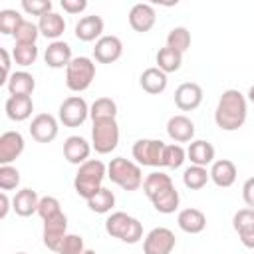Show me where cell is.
<instances>
[{"label":"cell","instance_id":"obj_41","mask_svg":"<svg viewBox=\"0 0 254 254\" xmlns=\"http://www.w3.org/2000/svg\"><path fill=\"white\" fill-rule=\"evenodd\" d=\"M38 214H40L42 220H50V218L62 214L60 200L56 196H42L40 198V204H38Z\"/></svg>","mask_w":254,"mask_h":254},{"label":"cell","instance_id":"obj_50","mask_svg":"<svg viewBox=\"0 0 254 254\" xmlns=\"http://www.w3.org/2000/svg\"><path fill=\"white\" fill-rule=\"evenodd\" d=\"M16 254H26V252H16Z\"/></svg>","mask_w":254,"mask_h":254},{"label":"cell","instance_id":"obj_46","mask_svg":"<svg viewBox=\"0 0 254 254\" xmlns=\"http://www.w3.org/2000/svg\"><path fill=\"white\" fill-rule=\"evenodd\" d=\"M242 198L248 208H254V177L246 179V183L242 185Z\"/></svg>","mask_w":254,"mask_h":254},{"label":"cell","instance_id":"obj_18","mask_svg":"<svg viewBox=\"0 0 254 254\" xmlns=\"http://www.w3.org/2000/svg\"><path fill=\"white\" fill-rule=\"evenodd\" d=\"M89 153H91V145L79 135H69L64 141V157L71 165H77V167L83 165L89 159Z\"/></svg>","mask_w":254,"mask_h":254},{"label":"cell","instance_id":"obj_44","mask_svg":"<svg viewBox=\"0 0 254 254\" xmlns=\"http://www.w3.org/2000/svg\"><path fill=\"white\" fill-rule=\"evenodd\" d=\"M60 6L67 12V14H79L87 8V2L85 0H62Z\"/></svg>","mask_w":254,"mask_h":254},{"label":"cell","instance_id":"obj_49","mask_svg":"<svg viewBox=\"0 0 254 254\" xmlns=\"http://www.w3.org/2000/svg\"><path fill=\"white\" fill-rule=\"evenodd\" d=\"M81 254H97V252H95V250H89V248H85Z\"/></svg>","mask_w":254,"mask_h":254},{"label":"cell","instance_id":"obj_12","mask_svg":"<svg viewBox=\"0 0 254 254\" xmlns=\"http://www.w3.org/2000/svg\"><path fill=\"white\" fill-rule=\"evenodd\" d=\"M24 137L20 131H4L0 135V165H10L24 153Z\"/></svg>","mask_w":254,"mask_h":254},{"label":"cell","instance_id":"obj_10","mask_svg":"<svg viewBox=\"0 0 254 254\" xmlns=\"http://www.w3.org/2000/svg\"><path fill=\"white\" fill-rule=\"evenodd\" d=\"M67 234V216L62 212L50 220H44V230H42V238H44V246L52 252H58L62 240Z\"/></svg>","mask_w":254,"mask_h":254},{"label":"cell","instance_id":"obj_1","mask_svg":"<svg viewBox=\"0 0 254 254\" xmlns=\"http://www.w3.org/2000/svg\"><path fill=\"white\" fill-rule=\"evenodd\" d=\"M248 115L246 97L238 89H226L222 91L216 109H214V121L222 131H236L244 125Z\"/></svg>","mask_w":254,"mask_h":254},{"label":"cell","instance_id":"obj_38","mask_svg":"<svg viewBox=\"0 0 254 254\" xmlns=\"http://www.w3.org/2000/svg\"><path fill=\"white\" fill-rule=\"evenodd\" d=\"M187 161V151L175 143V145H167L165 147V155H163V167L167 169H179L183 167V163Z\"/></svg>","mask_w":254,"mask_h":254},{"label":"cell","instance_id":"obj_34","mask_svg":"<svg viewBox=\"0 0 254 254\" xmlns=\"http://www.w3.org/2000/svg\"><path fill=\"white\" fill-rule=\"evenodd\" d=\"M87 206H89V210H93V212H97V214H107V212L115 206V194H113L109 189L101 187V189L87 200Z\"/></svg>","mask_w":254,"mask_h":254},{"label":"cell","instance_id":"obj_16","mask_svg":"<svg viewBox=\"0 0 254 254\" xmlns=\"http://www.w3.org/2000/svg\"><path fill=\"white\" fill-rule=\"evenodd\" d=\"M71 60H73L71 48H69V44L64 42V40L50 42L48 48H46V52H44V62H46V65L52 67V69L67 67Z\"/></svg>","mask_w":254,"mask_h":254},{"label":"cell","instance_id":"obj_35","mask_svg":"<svg viewBox=\"0 0 254 254\" xmlns=\"http://www.w3.org/2000/svg\"><path fill=\"white\" fill-rule=\"evenodd\" d=\"M167 46L177 50L179 54H185L190 48V32L185 26H177L167 34Z\"/></svg>","mask_w":254,"mask_h":254},{"label":"cell","instance_id":"obj_2","mask_svg":"<svg viewBox=\"0 0 254 254\" xmlns=\"http://www.w3.org/2000/svg\"><path fill=\"white\" fill-rule=\"evenodd\" d=\"M105 177H107V167L99 159H87L83 165H79V169L75 173L73 189L81 198L89 200L103 187Z\"/></svg>","mask_w":254,"mask_h":254},{"label":"cell","instance_id":"obj_43","mask_svg":"<svg viewBox=\"0 0 254 254\" xmlns=\"http://www.w3.org/2000/svg\"><path fill=\"white\" fill-rule=\"evenodd\" d=\"M22 10L30 16H38L42 18L44 14L52 12V2L50 0H22Z\"/></svg>","mask_w":254,"mask_h":254},{"label":"cell","instance_id":"obj_19","mask_svg":"<svg viewBox=\"0 0 254 254\" xmlns=\"http://www.w3.org/2000/svg\"><path fill=\"white\" fill-rule=\"evenodd\" d=\"M103 18L101 16H83L75 24V38L81 42H97L103 36Z\"/></svg>","mask_w":254,"mask_h":254},{"label":"cell","instance_id":"obj_33","mask_svg":"<svg viewBox=\"0 0 254 254\" xmlns=\"http://www.w3.org/2000/svg\"><path fill=\"white\" fill-rule=\"evenodd\" d=\"M208 179H210V173L206 171V167H198V165H190V167H187L185 173H183V183H185V187L190 189V190L202 189V187L208 183Z\"/></svg>","mask_w":254,"mask_h":254},{"label":"cell","instance_id":"obj_45","mask_svg":"<svg viewBox=\"0 0 254 254\" xmlns=\"http://www.w3.org/2000/svg\"><path fill=\"white\" fill-rule=\"evenodd\" d=\"M0 56H2V79H0V85H6L8 79H10V65H12V60H10V52L6 48L0 50Z\"/></svg>","mask_w":254,"mask_h":254},{"label":"cell","instance_id":"obj_40","mask_svg":"<svg viewBox=\"0 0 254 254\" xmlns=\"http://www.w3.org/2000/svg\"><path fill=\"white\" fill-rule=\"evenodd\" d=\"M20 185V171L12 165H0V189L12 190Z\"/></svg>","mask_w":254,"mask_h":254},{"label":"cell","instance_id":"obj_47","mask_svg":"<svg viewBox=\"0 0 254 254\" xmlns=\"http://www.w3.org/2000/svg\"><path fill=\"white\" fill-rule=\"evenodd\" d=\"M8 210H10V198H8L6 192H2L0 194V218H6Z\"/></svg>","mask_w":254,"mask_h":254},{"label":"cell","instance_id":"obj_37","mask_svg":"<svg viewBox=\"0 0 254 254\" xmlns=\"http://www.w3.org/2000/svg\"><path fill=\"white\" fill-rule=\"evenodd\" d=\"M24 20H26V18H24L18 10H10V8L0 10V32L14 36V32L18 30V26H20Z\"/></svg>","mask_w":254,"mask_h":254},{"label":"cell","instance_id":"obj_5","mask_svg":"<svg viewBox=\"0 0 254 254\" xmlns=\"http://www.w3.org/2000/svg\"><path fill=\"white\" fill-rule=\"evenodd\" d=\"M93 77H95V64L91 58L77 56L65 67V85L69 91H75V93L85 91L91 85Z\"/></svg>","mask_w":254,"mask_h":254},{"label":"cell","instance_id":"obj_14","mask_svg":"<svg viewBox=\"0 0 254 254\" xmlns=\"http://www.w3.org/2000/svg\"><path fill=\"white\" fill-rule=\"evenodd\" d=\"M202 103V87L194 81H185L175 89V105L181 111H192Z\"/></svg>","mask_w":254,"mask_h":254},{"label":"cell","instance_id":"obj_25","mask_svg":"<svg viewBox=\"0 0 254 254\" xmlns=\"http://www.w3.org/2000/svg\"><path fill=\"white\" fill-rule=\"evenodd\" d=\"M38 204L40 196L34 189H22L12 198V208L18 216H32L34 212H38Z\"/></svg>","mask_w":254,"mask_h":254},{"label":"cell","instance_id":"obj_36","mask_svg":"<svg viewBox=\"0 0 254 254\" xmlns=\"http://www.w3.org/2000/svg\"><path fill=\"white\" fill-rule=\"evenodd\" d=\"M12 58L18 65L28 67V65L36 64V60H38V46L36 44H16L12 50Z\"/></svg>","mask_w":254,"mask_h":254},{"label":"cell","instance_id":"obj_26","mask_svg":"<svg viewBox=\"0 0 254 254\" xmlns=\"http://www.w3.org/2000/svg\"><path fill=\"white\" fill-rule=\"evenodd\" d=\"M167 83H169L167 73L161 71L157 65H155V67H147V69L141 73V77H139V85L143 87V91H147V93H151V95L163 93V91L167 89Z\"/></svg>","mask_w":254,"mask_h":254},{"label":"cell","instance_id":"obj_21","mask_svg":"<svg viewBox=\"0 0 254 254\" xmlns=\"http://www.w3.org/2000/svg\"><path fill=\"white\" fill-rule=\"evenodd\" d=\"M208 173H210V181L216 187H220V189L232 187L234 181H236V175H238L236 165L230 159H218V161H214Z\"/></svg>","mask_w":254,"mask_h":254},{"label":"cell","instance_id":"obj_48","mask_svg":"<svg viewBox=\"0 0 254 254\" xmlns=\"http://www.w3.org/2000/svg\"><path fill=\"white\" fill-rule=\"evenodd\" d=\"M248 101L254 103V85H250V89H248Z\"/></svg>","mask_w":254,"mask_h":254},{"label":"cell","instance_id":"obj_23","mask_svg":"<svg viewBox=\"0 0 254 254\" xmlns=\"http://www.w3.org/2000/svg\"><path fill=\"white\" fill-rule=\"evenodd\" d=\"M179 228L187 234H198L206 228V216L198 208H183L177 216Z\"/></svg>","mask_w":254,"mask_h":254},{"label":"cell","instance_id":"obj_3","mask_svg":"<svg viewBox=\"0 0 254 254\" xmlns=\"http://www.w3.org/2000/svg\"><path fill=\"white\" fill-rule=\"evenodd\" d=\"M107 177L111 179V183H115L123 190H137L143 187V181H145L141 173V165L125 157L111 159V163L107 165Z\"/></svg>","mask_w":254,"mask_h":254},{"label":"cell","instance_id":"obj_9","mask_svg":"<svg viewBox=\"0 0 254 254\" xmlns=\"http://www.w3.org/2000/svg\"><path fill=\"white\" fill-rule=\"evenodd\" d=\"M177 238L171 228L157 226L143 240V254H171L175 250Z\"/></svg>","mask_w":254,"mask_h":254},{"label":"cell","instance_id":"obj_27","mask_svg":"<svg viewBox=\"0 0 254 254\" xmlns=\"http://www.w3.org/2000/svg\"><path fill=\"white\" fill-rule=\"evenodd\" d=\"M38 28L40 34L52 42H56L64 32H65V20L64 16H60L58 12H48L38 20Z\"/></svg>","mask_w":254,"mask_h":254},{"label":"cell","instance_id":"obj_6","mask_svg":"<svg viewBox=\"0 0 254 254\" xmlns=\"http://www.w3.org/2000/svg\"><path fill=\"white\" fill-rule=\"evenodd\" d=\"M119 145V125L115 119L93 121L91 127V147L99 155H107L115 151Z\"/></svg>","mask_w":254,"mask_h":254},{"label":"cell","instance_id":"obj_11","mask_svg":"<svg viewBox=\"0 0 254 254\" xmlns=\"http://www.w3.org/2000/svg\"><path fill=\"white\" fill-rule=\"evenodd\" d=\"M58 119L50 113H38L30 123V135L38 143H52L58 137Z\"/></svg>","mask_w":254,"mask_h":254},{"label":"cell","instance_id":"obj_17","mask_svg":"<svg viewBox=\"0 0 254 254\" xmlns=\"http://www.w3.org/2000/svg\"><path fill=\"white\" fill-rule=\"evenodd\" d=\"M155 22H157V12L151 4L139 2L129 10V26L139 34L149 32L155 26Z\"/></svg>","mask_w":254,"mask_h":254},{"label":"cell","instance_id":"obj_30","mask_svg":"<svg viewBox=\"0 0 254 254\" xmlns=\"http://www.w3.org/2000/svg\"><path fill=\"white\" fill-rule=\"evenodd\" d=\"M151 202H153V206H155L157 212H161V214H173V212L179 208L181 196H179V190H177L175 185H173V187H169L167 190L159 192L155 198H151Z\"/></svg>","mask_w":254,"mask_h":254},{"label":"cell","instance_id":"obj_7","mask_svg":"<svg viewBox=\"0 0 254 254\" xmlns=\"http://www.w3.org/2000/svg\"><path fill=\"white\" fill-rule=\"evenodd\" d=\"M165 143L161 139H137L133 143V159L143 167H163Z\"/></svg>","mask_w":254,"mask_h":254},{"label":"cell","instance_id":"obj_15","mask_svg":"<svg viewBox=\"0 0 254 254\" xmlns=\"http://www.w3.org/2000/svg\"><path fill=\"white\" fill-rule=\"evenodd\" d=\"M232 226L238 232L240 242L254 250V208H240L232 216Z\"/></svg>","mask_w":254,"mask_h":254},{"label":"cell","instance_id":"obj_42","mask_svg":"<svg viewBox=\"0 0 254 254\" xmlns=\"http://www.w3.org/2000/svg\"><path fill=\"white\" fill-rule=\"evenodd\" d=\"M83 250H85V244L79 234H65V238L58 248V254H81Z\"/></svg>","mask_w":254,"mask_h":254},{"label":"cell","instance_id":"obj_8","mask_svg":"<svg viewBox=\"0 0 254 254\" xmlns=\"http://www.w3.org/2000/svg\"><path fill=\"white\" fill-rule=\"evenodd\" d=\"M58 117L65 127H79L89 117V105L79 95H69L60 103Z\"/></svg>","mask_w":254,"mask_h":254},{"label":"cell","instance_id":"obj_31","mask_svg":"<svg viewBox=\"0 0 254 254\" xmlns=\"http://www.w3.org/2000/svg\"><path fill=\"white\" fill-rule=\"evenodd\" d=\"M155 60H157V67H159L161 71H165V73H173V71H179V69H181L183 54H179L177 50L165 46V48H161V50L157 52Z\"/></svg>","mask_w":254,"mask_h":254},{"label":"cell","instance_id":"obj_4","mask_svg":"<svg viewBox=\"0 0 254 254\" xmlns=\"http://www.w3.org/2000/svg\"><path fill=\"white\" fill-rule=\"evenodd\" d=\"M105 230L109 236L113 238H119L121 242H127V244H137L141 238H143V224L127 214V212H111L105 220Z\"/></svg>","mask_w":254,"mask_h":254},{"label":"cell","instance_id":"obj_13","mask_svg":"<svg viewBox=\"0 0 254 254\" xmlns=\"http://www.w3.org/2000/svg\"><path fill=\"white\" fill-rule=\"evenodd\" d=\"M121 54H123V42L117 36H101L95 42L93 58L99 64H113L121 58Z\"/></svg>","mask_w":254,"mask_h":254},{"label":"cell","instance_id":"obj_22","mask_svg":"<svg viewBox=\"0 0 254 254\" xmlns=\"http://www.w3.org/2000/svg\"><path fill=\"white\" fill-rule=\"evenodd\" d=\"M6 115L12 121H26L30 119L32 111H34V101L30 95H10L4 103Z\"/></svg>","mask_w":254,"mask_h":254},{"label":"cell","instance_id":"obj_24","mask_svg":"<svg viewBox=\"0 0 254 254\" xmlns=\"http://www.w3.org/2000/svg\"><path fill=\"white\" fill-rule=\"evenodd\" d=\"M187 157L190 161V165H198V167H206L214 163V147L212 143L204 141V139H196L189 143L187 149Z\"/></svg>","mask_w":254,"mask_h":254},{"label":"cell","instance_id":"obj_39","mask_svg":"<svg viewBox=\"0 0 254 254\" xmlns=\"http://www.w3.org/2000/svg\"><path fill=\"white\" fill-rule=\"evenodd\" d=\"M38 36H40V28H38V24L30 22V20H24L18 26V30L14 32L16 44H36Z\"/></svg>","mask_w":254,"mask_h":254},{"label":"cell","instance_id":"obj_29","mask_svg":"<svg viewBox=\"0 0 254 254\" xmlns=\"http://www.w3.org/2000/svg\"><path fill=\"white\" fill-rule=\"evenodd\" d=\"M169 187H173V179L167 173H163V171H153L143 181V190H145V194H147L149 200L155 198L159 192L167 190Z\"/></svg>","mask_w":254,"mask_h":254},{"label":"cell","instance_id":"obj_32","mask_svg":"<svg viewBox=\"0 0 254 254\" xmlns=\"http://www.w3.org/2000/svg\"><path fill=\"white\" fill-rule=\"evenodd\" d=\"M91 121H103V119H115L117 117V103L111 97H99L89 107Z\"/></svg>","mask_w":254,"mask_h":254},{"label":"cell","instance_id":"obj_20","mask_svg":"<svg viewBox=\"0 0 254 254\" xmlns=\"http://www.w3.org/2000/svg\"><path fill=\"white\" fill-rule=\"evenodd\" d=\"M167 135L175 143H189L194 137V123L187 115H173L167 121Z\"/></svg>","mask_w":254,"mask_h":254},{"label":"cell","instance_id":"obj_28","mask_svg":"<svg viewBox=\"0 0 254 254\" xmlns=\"http://www.w3.org/2000/svg\"><path fill=\"white\" fill-rule=\"evenodd\" d=\"M10 95H32L36 89V79L28 71H14L6 83Z\"/></svg>","mask_w":254,"mask_h":254}]
</instances>
